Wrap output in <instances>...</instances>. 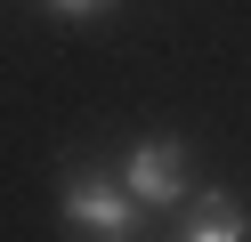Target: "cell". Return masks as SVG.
<instances>
[{"label":"cell","mask_w":251,"mask_h":242,"mask_svg":"<svg viewBox=\"0 0 251 242\" xmlns=\"http://www.w3.org/2000/svg\"><path fill=\"white\" fill-rule=\"evenodd\" d=\"M49 8L65 16V24H89V16H105V8H114V0H49Z\"/></svg>","instance_id":"obj_4"},{"label":"cell","mask_w":251,"mask_h":242,"mask_svg":"<svg viewBox=\"0 0 251 242\" xmlns=\"http://www.w3.org/2000/svg\"><path fill=\"white\" fill-rule=\"evenodd\" d=\"M122 186H130L138 202H154V210H162V202H178V194H186V145L146 137V145L130 154V170H122Z\"/></svg>","instance_id":"obj_2"},{"label":"cell","mask_w":251,"mask_h":242,"mask_svg":"<svg viewBox=\"0 0 251 242\" xmlns=\"http://www.w3.org/2000/svg\"><path fill=\"white\" fill-rule=\"evenodd\" d=\"M57 210H65L73 226H89L98 242H130L138 234V194L122 186V177H98V170H73L65 194H57Z\"/></svg>","instance_id":"obj_1"},{"label":"cell","mask_w":251,"mask_h":242,"mask_svg":"<svg viewBox=\"0 0 251 242\" xmlns=\"http://www.w3.org/2000/svg\"><path fill=\"white\" fill-rule=\"evenodd\" d=\"M178 242H251V218H243V202H235L227 186H211V194L195 202V218H186Z\"/></svg>","instance_id":"obj_3"}]
</instances>
